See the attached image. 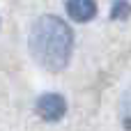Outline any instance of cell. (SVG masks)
<instances>
[{"instance_id":"7a4b0ae2","label":"cell","mask_w":131,"mask_h":131,"mask_svg":"<svg viewBox=\"0 0 131 131\" xmlns=\"http://www.w3.org/2000/svg\"><path fill=\"white\" fill-rule=\"evenodd\" d=\"M35 108H37V113H39L41 120H46V122H58V120H62L64 113H67V101H64L62 94L48 92V94H41V97L37 99Z\"/></svg>"},{"instance_id":"5b68a950","label":"cell","mask_w":131,"mask_h":131,"mask_svg":"<svg viewBox=\"0 0 131 131\" xmlns=\"http://www.w3.org/2000/svg\"><path fill=\"white\" fill-rule=\"evenodd\" d=\"M127 14H131V2H115L113 5V16L115 18H127Z\"/></svg>"},{"instance_id":"6da1fadb","label":"cell","mask_w":131,"mask_h":131,"mask_svg":"<svg viewBox=\"0 0 131 131\" xmlns=\"http://www.w3.org/2000/svg\"><path fill=\"white\" fill-rule=\"evenodd\" d=\"M28 46L32 58L48 71H62L69 60H71V51H74V32L67 25V21H62L55 14H44L39 16L32 28H30V37H28Z\"/></svg>"},{"instance_id":"3957f363","label":"cell","mask_w":131,"mask_h":131,"mask_svg":"<svg viewBox=\"0 0 131 131\" xmlns=\"http://www.w3.org/2000/svg\"><path fill=\"white\" fill-rule=\"evenodd\" d=\"M67 7V14L74 18V21H92L97 16V2L92 0H71L64 5Z\"/></svg>"},{"instance_id":"277c9868","label":"cell","mask_w":131,"mask_h":131,"mask_svg":"<svg viewBox=\"0 0 131 131\" xmlns=\"http://www.w3.org/2000/svg\"><path fill=\"white\" fill-rule=\"evenodd\" d=\"M122 122H124L127 131H131V90L122 99Z\"/></svg>"}]
</instances>
